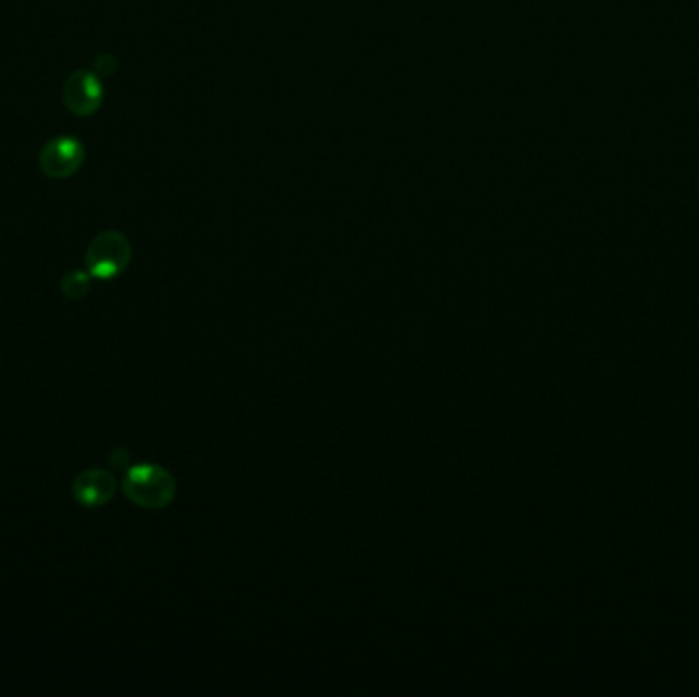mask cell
I'll return each instance as SVG.
<instances>
[{"label": "cell", "mask_w": 699, "mask_h": 697, "mask_svg": "<svg viewBox=\"0 0 699 697\" xmlns=\"http://www.w3.org/2000/svg\"><path fill=\"white\" fill-rule=\"evenodd\" d=\"M123 493L139 508L162 510L176 496V481L164 466L135 465L123 479Z\"/></svg>", "instance_id": "6da1fadb"}, {"label": "cell", "mask_w": 699, "mask_h": 697, "mask_svg": "<svg viewBox=\"0 0 699 697\" xmlns=\"http://www.w3.org/2000/svg\"><path fill=\"white\" fill-rule=\"evenodd\" d=\"M68 111L76 117H93L105 100L102 78L90 70H76L68 76L62 90Z\"/></svg>", "instance_id": "277c9868"}, {"label": "cell", "mask_w": 699, "mask_h": 697, "mask_svg": "<svg viewBox=\"0 0 699 697\" xmlns=\"http://www.w3.org/2000/svg\"><path fill=\"white\" fill-rule=\"evenodd\" d=\"M115 489L116 481L113 473L105 468H88L81 473L72 485L74 499L86 508H99L109 503L115 496Z\"/></svg>", "instance_id": "5b68a950"}, {"label": "cell", "mask_w": 699, "mask_h": 697, "mask_svg": "<svg viewBox=\"0 0 699 697\" xmlns=\"http://www.w3.org/2000/svg\"><path fill=\"white\" fill-rule=\"evenodd\" d=\"M132 260V244L121 232H102L88 244L86 268L88 274L109 281L119 277Z\"/></svg>", "instance_id": "7a4b0ae2"}, {"label": "cell", "mask_w": 699, "mask_h": 697, "mask_svg": "<svg viewBox=\"0 0 699 697\" xmlns=\"http://www.w3.org/2000/svg\"><path fill=\"white\" fill-rule=\"evenodd\" d=\"M60 286H62V293L68 299H83L90 291V274H86L83 270H72L62 277Z\"/></svg>", "instance_id": "8992f818"}, {"label": "cell", "mask_w": 699, "mask_h": 697, "mask_svg": "<svg viewBox=\"0 0 699 697\" xmlns=\"http://www.w3.org/2000/svg\"><path fill=\"white\" fill-rule=\"evenodd\" d=\"M86 151L84 144L76 137L62 135L48 142L39 154V167L46 176L53 181H64L74 176L84 164Z\"/></svg>", "instance_id": "3957f363"}, {"label": "cell", "mask_w": 699, "mask_h": 697, "mask_svg": "<svg viewBox=\"0 0 699 697\" xmlns=\"http://www.w3.org/2000/svg\"><path fill=\"white\" fill-rule=\"evenodd\" d=\"M116 70V58L115 56H111V53H100V56H97L95 58V74L97 76H100V78H105V76H111V74H115Z\"/></svg>", "instance_id": "52a82bcc"}]
</instances>
